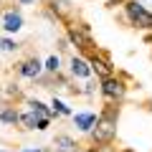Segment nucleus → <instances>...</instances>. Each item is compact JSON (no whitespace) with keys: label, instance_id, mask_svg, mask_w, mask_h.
Segmentation results:
<instances>
[{"label":"nucleus","instance_id":"6ab92c4d","mask_svg":"<svg viewBox=\"0 0 152 152\" xmlns=\"http://www.w3.org/2000/svg\"><path fill=\"white\" fill-rule=\"evenodd\" d=\"M20 3H23V5H31V3H33V0H20Z\"/></svg>","mask_w":152,"mask_h":152},{"label":"nucleus","instance_id":"f03ea898","mask_svg":"<svg viewBox=\"0 0 152 152\" xmlns=\"http://www.w3.org/2000/svg\"><path fill=\"white\" fill-rule=\"evenodd\" d=\"M124 5H127V15H129V20L134 23V26L152 28V13H147L140 3H124Z\"/></svg>","mask_w":152,"mask_h":152},{"label":"nucleus","instance_id":"9d476101","mask_svg":"<svg viewBox=\"0 0 152 152\" xmlns=\"http://www.w3.org/2000/svg\"><path fill=\"white\" fill-rule=\"evenodd\" d=\"M53 147H56V152H74V147H76V142L71 140V137H56V142H53Z\"/></svg>","mask_w":152,"mask_h":152},{"label":"nucleus","instance_id":"ddd939ff","mask_svg":"<svg viewBox=\"0 0 152 152\" xmlns=\"http://www.w3.org/2000/svg\"><path fill=\"white\" fill-rule=\"evenodd\" d=\"M28 107H31V112L36 114V117H41V119H48V109H46L41 102H31Z\"/></svg>","mask_w":152,"mask_h":152},{"label":"nucleus","instance_id":"20e7f679","mask_svg":"<svg viewBox=\"0 0 152 152\" xmlns=\"http://www.w3.org/2000/svg\"><path fill=\"white\" fill-rule=\"evenodd\" d=\"M96 114H91V112H81V114H74V122H76V127H79V129L81 132H89L91 129L94 124H96Z\"/></svg>","mask_w":152,"mask_h":152},{"label":"nucleus","instance_id":"9b49d317","mask_svg":"<svg viewBox=\"0 0 152 152\" xmlns=\"http://www.w3.org/2000/svg\"><path fill=\"white\" fill-rule=\"evenodd\" d=\"M38 119H41V117H36V114L31 112V114H23L18 122L23 124V129H38Z\"/></svg>","mask_w":152,"mask_h":152},{"label":"nucleus","instance_id":"0eeeda50","mask_svg":"<svg viewBox=\"0 0 152 152\" xmlns=\"http://www.w3.org/2000/svg\"><path fill=\"white\" fill-rule=\"evenodd\" d=\"M20 26H23V18L18 15V13H5V18H3V28L5 31H10V33H15V31H20Z\"/></svg>","mask_w":152,"mask_h":152},{"label":"nucleus","instance_id":"2eb2a0df","mask_svg":"<svg viewBox=\"0 0 152 152\" xmlns=\"http://www.w3.org/2000/svg\"><path fill=\"white\" fill-rule=\"evenodd\" d=\"M58 66H61L58 56H51V58L46 61V71H58Z\"/></svg>","mask_w":152,"mask_h":152},{"label":"nucleus","instance_id":"a211bd4d","mask_svg":"<svg viewBox=\"0 0 152 152\" xmlns=\"http://www.w3.org/2000/svg\"><path fill=\"white\" fill-rule=\"evenodd\" d=\"M48 127V119H38V129H46Z\"/></svg>","mask_w":152,"mask_h":152},{"label":"nucleus","instance_id":"dca6fc26","mask_svg":"<svg viewBox=\"0 0 152 152\" xmlns=\"http://www.w3.org/2000/svg\"><path fill=\"white\" fill-rule=\"evenodd\" d=\"M53 109H56V112H58V114H71V109L66 107L64 102H58V99H53Z\"/></svg>","mask_w":152,"mask_h":152},{"label":"nucleus","instance_id":"f257e3e1","mask_svg":"<svg viewBox=\"0 0 152 152\" xmlns=\"http://www.w3.org/2000/svg\"><path fill=\"white\" fill-rule=\"evenodd\" d=\"M91 137H94V142H99V145H109V142H112L114 137H117V122H109V119H96Z\"/></svg>","mask_w":152,"mask_h":152},{"label":"nucleus","instance_id":"39448f33","mask_svg":"<svg viewBox=\"0 0 152 152\" xmlns=\"http://www.w3.org/2000/svg\"><path fill=\"white\" fill-rule=\"evenodd\" d=\"M41 71H43V66H41V61H38V58H28L26 64L20 66V74L26 76V79H36Z\"/></svg>","mask_w":152,"mask_h":152},{"label":"nucleus","instance_id":"1a4fd4ad","mask_svg":"<svg viewBox=\"0 0 152 152\" xmlns=\"http://www.w3.org/2000/svg\"><path fill=\"white\" fill-rule=\"evenodd\" d=\"M89 66H91V71H96L102 79H109V76H112V66H109L107 61H99L96 56L91 58V64H89Z\"/></svg>","mask_w":152,"mask_h":152},{"label":"nucleus","instance_id":"f3484780","mask_svg":"<svg viewBox=\"0 0 152 152\" xmlns=\"http://www.w3.org/2000/svg\"><path fill=\"white\" fill-rule=\"evenodd\" d=\"M0 48H5V51H15V43H13L10 38H5V41L0 43Z\"/></svg>","mask_w":152,"mask_h":152},{"label":"nucleus","instance_id":"4468645a","mask_svg":"<svg viewBox=\"0 0 152 152\" xmlns=\"http://www.w3.org/2000/svg\"><path fill=\"white\" fill-rule=\"evenodd\" d=\"M0 117H3V122H8V124H13V122H18V119H20V114H18L15 109H5V112L0 114Z\"/></svg>","mask_w":152,"mask_h":152},{"label":"nucleus","instance_id":"6e6552de","mask_svg":"<svg viewBox=\"0 0 152 152\" xmlns=\"http://www.w3.org/2000/svg\"><path fill=\"white\" fill-rule=\"evenodd\" d=\"M71 71H74V76H79V79H86V76L91 74V66L84 58H71Z\"/></svg>","mask_w":152,"mask_h":152},{"label":"nucleus","instance_id":"f8f14e48","mask_svg":"<svg viewBox=\"0 0 152 152\" xmlns=\"http://www.w3.org/2000/svg\"><path fill=\"white\" fill-rule=\"evenodd\" d=\"M51 8H53L58 15H69V0H51Z\"/></svg>","mask_w":152,"mask_h":152},{"label":"nucleus","instance_id":"aec40b11","mask_svg":"<svg viewBox=\"0 0 152 152\" xmlns=\"http://www.w3.org/2000/svg\"><path fill=\"white\" fill-rule=\"evenodd\" d=\"M112 3H122V0H112Z\"/></svg>","mask_w":152,"mask_h":152},{"label":"nucleus","instance_id":"412c9836","mask_svg":"<svg viewBox=\"0 0 152 152\" xmlns=\"http://www.w3.org/2000/svg\"><path fill=\"white\" fill-rule=\"evenodd\" d=\"M86 152H96V150H86Z\"/></svg>","mask_w":152,"mask_h":152},{"label":"nucleus","instance_id":"423d86ee","mask_svg":"<svg viewBox=\"0 0 152 152\" xmlns=\"http://www.w3.org/2000/svg\"><path fill=\"white\" fill-rule=\"evenodd\" d=\"M69 38H71V43L74 46H79V48H91V38L86 36V33H81V31H76V28H71L69 31Z\"/></svg>","mask_w":152,"mask_h":152},{"label":"nucleus","instance_id":"7ed1b4c3","mask_svg":"<svg viewBox=\"0 0 152 152\" xmlns=\"http://www.w3.org/2000/svg\"><path fill=\"white\" fill-rule=\"evenodd\" d=\"M102 91L107 99H119L124 96V84L119 81V79H114V76H109V79H104L102 81Z\"/></svg>","mask_w":152,"mask_h":152}]
</instances>
